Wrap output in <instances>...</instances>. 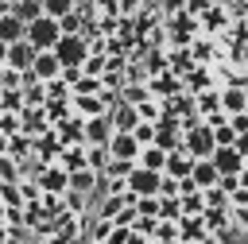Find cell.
Instances as JSON below:
<instances>
[{"label": "cell", "mask_w": 248, "mask_h": 244, "mask_svg": "<svg viewBox=\"0 0 248 244\" xmlns=\"http://www.w3.org/2000/svg\"><path fill=\"white\" fill-rule=\"evenodd\" d=\"M182 151H190L194 159H209V155L217 151V136H213V128H209L205 120H198L194 128H186V132H182Z\"/></svg>", "instance_id": "cell-1"}, {"label": "cell", "mask_w": 248, "mask_h": 244, "mask_svg": "<svg viewBox=\"0 0 248 244\" xmlns=\"http://www.w3.org/2000/svg\"><path fill=\"white\" fill-rule=\"evenodd\" d=\"M58 39H62V23H58V19L39 15V19H31V23H27V43H31L35 50H54V46H58Z\"/></svg>", "instance_id": "cell-2"}, {"label": "cell", "mask_w": 248, "mask_h": 244, "mask_svg": "<svg viewBox=\"0 0 248 244\" xmlns=\"http://www.w3.org/2000/svg\"><path fill=\"white\" fill-rule=\"evenodd\" d=\"M54 54L62 58V70H81L89 58V43H85V35H62Z\"/></svg>", "instance_id": "cell-3"}, {"label": "cell", "mask_w": 248, "mask_h": 244, "mask_svg": "<svg viewBox=\"0 0 248 244\" xmlns=\"http://www.w3.org/2000/svg\"><path fill=\"white\" fill-rule=\"evenodd\" d=\"M163 190V170H147V167H136L128 174V194L132 198H159Z\"/></svg>", "instance_id": "cell-4"}, {"label": "cell", "mask_w": 248, "mask_h": 244, "mask_svg": "<svg viewBox=\"0 0 248 244\" xmlns=\"http://www.w3.org/2000/svg\"><path fill=\"white\" fill-rule=\"evenodd\" d=\"M31 74H35V81H39V85H50V81H58V77H62V58H58L54 50H39V58H35Z\"/></svg>", "instance_id": "cell-5"}, {"label": "cell", "mask_w": 248, "mask_h": 244, "mask_svg": "<svg viewBox=\"0 0 248 244\" xmlns=\"http://www.w3.org/2000/svg\"><path fill=\"white\" fill-rule=\"evenodd\" d=\"M35 58H39V50H35L27 39H19V43L8 46V70H16V74H31Z\"/></svg>", "instance_id": "cell-6"}, {"label": "cell", "mask_w": 248, "mask_h": 244, "mask_svg": "<svg viewBox=\"0 0 248 244\" xmlns=\"http://www.w3.org/2000/svg\"><path fill=\"white\" fill-rule=\"evenodd\" d=\"M140 139L132 136V132H116L112 139H108V155L112 159H124V163H140Z\"/></svg>", "instance_id": "cell-7"}, {"label": "cell", "mask_w": 248, "mask_h": 244, "mask_svg": "<svg viewBox=\"0 0 248 244\" xmlns=\"http://www.w3.org/2000/svg\"><path fill=\"white\" fill-rule=\"evenodd\" d=\"M112 136H116V128H112L108 112H105V116L85 120V143H89V147H108V139H112Z\"/></svg>", "instance_id": "cell-8"}, {"label": "cell", "mask_w": 248, "mask_h": 244, "mask_svg": "<svg viewBox=\"0 0 248 244\" xmlns=\"http://www.w3.org/2000/svg\"><path fill=\"white\" fill-rule=\"evenodd\" d=\"M221 112H225V116H240V112H248V89H244V85H229V89H221Z\"/></svg>", "instance_id": "cell-9"}, {"label": "cell", "mask_w": 248, "mask_h": 244, "mask_svg": "<svg viewBox=\"0 0 248 244\" xmlns=\"http://www.w3.org/2000/svg\"><path fill=\"white\" fill-rule=\"evenodd\" d=\"M209 159H213V167L221 170V178H225V174H240V170H244V155H240L236 147H217Z\"/></svg>", "instance_id": "cell-10"}, {"label": "cell", "mask_w": 248, "mask_h": 244, "mask_svg": "<svg viewBox=\"0 0 248 244\" xmlns=\"http://www.w3.org/2000/svg\"><path fill=\"white\" fill-rule=\"evenodd\" d=\"M19 39H27V23L16 15V12H0V43H19Z\"/></svg>", "instance_id": "cell-11"}, {"label": "cell", "mask_w": 248, "mask_h": 244, "mask_svg": "<svg viewBox=\"0 0 248 244\" xmlns=\"http://www.w3.org/2000/svg\"><path fill=\"white\" fill-rule=\"evenodd\" d=\"M194 163H198V159H194L190 151H170V159H167V170H163V174L182 182V178H190V174H194Z\"/></svg>", "instance_id": "cell-12"}, {"label": "cell", "mask_w": 248, "mask_h": 244, "mask_svg": "<svg viewBox=\"0 0 248 244\" xmlns=\"http://www.w3.org/2000/svg\"><path fill=\"white\" fill-rule=\"evenodd\" d=\"M190 178H194V186H198V190H213V186L221 182V170L213 167V159H198Z\"/></svg>", "instance_id": "cell-13"}, {"label": "cell", "mask_w": 248, "mask_h": 244, "mask_svg": "<svg viewBox=\"0 0 248 244\" xmlns=\"http://www.w3.org/2000/svg\"><path fill=\"white\" fill-rule=\"evenodd\" d=\"M108 120H112L116 132H136V124H140V108H132V105L124 101V105H116V108L108 112Z\"/></svg>", "instance_id": "cell-14"}, {"label": "cell", "mask_w": 248, "mask_h": 244, "mask_svg": "<svg viewBox=\"0 0 248 244\" xmlns=\"http://www.w3.org/2000/svg\"><path fill=\"white\" fill-rule=\"evenodd\" d=\"M159 124V132H155V143L163 147V151H182V136L174 132V124L170 120H155Z\"/></svg>", "instance_id": "cell-15"}, {"label": "cell", "mask_w": 248, "mask_h": 244, "mask_svg": "<svg viewBox=\"0 0 248 244\" xmlns=\"http://www.w3.org/2000/svg\"><path fill=\"white\" fill-rule=\"evenodd\" d=\"M167 159H170V151H163L159 143H151V147H143V151H140V163H136V167H147V170H167Z\"/></svg>", "instance_id": "cell-16"}, {"label": "cell", "mask_w": 248, "mask_h": 244, "mask_svg": "<svg viewBox=\"0 0 248 244\" xmlns=\"http://www.w3.org/2000/svg\"><path fill=\"white\" fill-rule=\"evenodd\" d=\"M74 12V0H43V15H50V19H66Z\"/></svg>", "instance_id": "cell-17"}, {"label": "cell", "mask_w": 248, "mask_h": 244, "mask_svg": "<svg viewBox=\"0 0 248 244\" xmlns=\"http://www.w3.org/2000/svg\"><path fill=\"white\" fill-rule=\"evenodd\" d=\"M155 132H159V124H155V120H140L132 136L140 139V147H151V143H155Z\"/></svg>", "instance_id": "cell-18"}, {"label": "cell", "mask_w": 248, "mask_h": 244, "mask_svg": "<svg viewBox=\"0 0 248 244\" xmlns=\"http://www.w3.org/2000/svg\"><path fill=\"white\" fill-rule=\"evenodd\" d=\"M136 213H143V217H159L163 213V198H136Z\"/></svg>", "instance_id": "cell-19"}, {"label": "cell", "mask_w": 248, "mask_h": 244, "mask_svg": "<svg viewBox=\"0 0 248 244\" xmlns=\"http://www.w3.org/2000/svg\"><path fill=\"white\" fill-rule=\"evenodd\" d=\"M97 178H101L97 170H74V174H70V182H74V190H89V186H93Z\"/></svg>", "instance_id": "cell-20"}, {"label": "cell", "mask_w": 248, "mask_h": 244, "mask_svg": "<svg viewBox=\"0 0 248 244\" xmlns=\"http://www.w3.org/2000/svg\"><path fill=\"white\" fill-rule=\"evenodd\" d=\"M62 23V35H81V15L78 12H70L66 19H58Z\"/></svg>", "instance_id": "cell-21"}, {"label": "cell", "mask_w": 248, "mask_h": 244, "mask_svg": "<svg viewBox=\"0 0 248 244\" xmlns=\"http://www.w3.org/2000/svg\"><path fill=\"white\" fill-rule=\"evenodd\" d=\"M81 70H85V77H101V70H105V58H97V54H89Z\"/></svg>", "instance_id": "cell-22"}, {"label": "cell", "mask_w": 248, "mask_h": 244, "mask_svg": "<svg viewBox=\"0 0 248 244\" xmlns=\"http://www.w3.org/2000/svg\"><path fill=\"white\" fill-rule=\"evenodd\" d=\"M0 66H8V43H0Z\"/></svg>", "instance_id": "cell-23"}, {"label": "cell", "mask_w": 248, "mask_h": 244, "mask_svg": "<svg viewBox=\"0 0 248 244\" xmlns=\"http://www.w3.org/2000/svg\"><path fill=\"white\" fill-rule=\"evenodd\" d=\"M236 178H240V186H248V167H244V170H240Z\"/></svg>", "instance_id": "cell-24"}, {"label": "cell", "mask_w": 248, "mask_h": 244, "mask_svg": "<svg viewBox=\"0 0 248 244\" xmlns=\"http://www.w3.org/2000/svg\"><path fill=\"white\" fill-rule=\"evenodd\" d=\"M240 244H248V229H240Z\"/></svg>", "instance_id": "cell-25"}, {"label": "cell", "mask_w": 248, "mask_h": 244, "mask_svg": "<svg viewBox=\"0 0 248 244\" xmlns=\"http://www.w3.org/2000/svg\"><path fill=\"white\" fill-rule=\"evenodd\" d=\"M4 147H8V139H4V136H0V155H4Z\"/></svg>", "instance_id": "cell-26"}, {"label": "cell", "mask_w": 248, "mask_h": 244, "mask_svg": "<svg viewBox=\"0 0 248 244\" xmlns=\"http://www.w3.org/2000/svg\"><path fill=\"white\" fill-rule=\"evenodd\" d=\"M4 74H8V66H0V85H4Z\"/></svg>", "instance_id": "cell-27"}]
</instances>
